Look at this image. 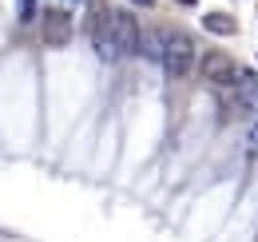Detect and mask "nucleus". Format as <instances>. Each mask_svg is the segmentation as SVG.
Masks as SVG:
<instances>
[{
  "label": "nucleus",
  "mask_w": 258,
  "mask_h": 242,
  "mask_svg": "<svg viewBox=\"0 0 258 242\" xmlns=\"http://www.w3.org/2000/svg\"><path fill=\"white\" fill-rule=\"evenodd\" d=\"M183 4H195V0H183Z\"/></svg>",
  "instance_id": "nucleus-12"
},
{
  "label": "nucleus",
  "mask_w": 258,
  "mask_h": 242,
  "mask_svg": "<svg viewBox=\"0 0 258 242\" xmlns=\"http://www.w3.org/2000/svg\"><path fill=\"white\" fill-rule=\"evenodd\" d=\"M159 52H163V32L139 28V56H147L151 64H159Z\"/></svg>",
  "instance_id": "nucleus-7"
},
{
  "label": "nucleus",
  "mask_w": 258,
  "mask_h": 242,
  "mask_svg": "<svg viewBox=\"0 0 258 242\" xmlns=\"http://www.w3.org/2000/svg\"><path fill=\"white\" fill-rule=\"evenodd\" d=\"M159 64H163V72H167L171 80H183L195 64H199V48H195V40L187 36V32H163Z\"/></svg>",
  "instance_id": "nucleus-2"
},
{
  "label": "nucleus",
  "mask_w": 258,
  "mask_h": 242,
  "mask_svg": "<svg viewBox=\"0 0 258 242\" xmlns=\"http://www.w3.org/2000/svg\"><path fill=\"white\" fill-rule=\"evenodd\" d=\"M131 4H151V0H131Z\"/></svg>",
  "instance_id": "nucleus-11"
},
{
  "label": "nucleus",
  "mask_w": 258,
  "mask_h": 242,
  "mask_svg": "<svg viewBox=\"0 0 258 242\" xmlns=\"http://www.w3.org/2000/svg\"><path fill=\"white\" fill-rule=\"evenodd\" d=\"M111 40H115V56L119 60L139 56V20L131 12H115L111 16Z\"/></svg>",
  "instance_id": "nucleus-3"
},
{
  "label": "nucleus",
  "mask_w": 258,
  "mask_h": 242,
  "mask_svg": "<svg viewBox=\"0 0 258 242\" xmlns=\"http://www.w3.org/2000/svg\"><path fill=\"white\" fill-rule=\"evenodd\" d=\"M234 88H238V103H242V111L258 115V76H254V72H242V68H238V80H234Z\"/></svg>",
  "instance_id": "nucleus-6"
},
{
  "label": "nucleus",
  "mask_w": 258,
  "mask_h": 242,
  "mask_svg": "<svg viewBox=\"0 0 258 242\" xmlns=\"http://www.w3.org/2000/svg\"><path fill=\"white\" fill-rule=\"evenodd\" d=\"M16 12H20V20H32L36 16V0H16Z\"/></svg>",
  "instance_id": "nucleus-10"
},
{
  "label": "nucleus",
  "mask_w": 258,
  "mask_h": 242,
  "mask_svg": "<svg viewBox=\"0 0 258 242\" xmlns=\"http://www.w3.org/2000/svg\"><path fill=\"white\" fill-rule=\"evenodd\" d=\"M203 28L215 32V36H230V32H234V16H230V12H207V16H203Z\"/></svg>",
  "instance_id": "nucleus-8"
},
{
  "label": "nucleus",
  "mask_w": 258,
  "mask_h": 242,
  "mask_svg": "<svg viewBox=\"0 0 258 242\" xmlns=\"http://www.w3.org/2000/svg\"><path fill=\"white\" fill-rule=\"evenodd\" d=\"M111 8L103 4V0H88V12H84V36L92 40V48H96V56L103 64H119L115 56V40H111Z\"/></svg>",
  "instance_id": "nucleus-1"
},
{
  "label": "nucleus",
  "mask_w": 258,
  "mask_h": 242,
  "mask_svg": "<svg viewBox=\"0 0 258 242\" xmlns=\"http://www.w3.org/2000/svg\"><path fill=\"white\" fill-rule=\"evenodd\" d=\"M246 155H258V115L250 123V131H246Z\"/></svg>",
  "instance_id": "nucleus-9"
},
{
  "label": "nucleus",
  "mask_w": 258,
  "mask_h": 242,
  "mask_svg": "<svg viewBox=\"0 0 258 242\" xmlns=\"http://www.w3.org/2000/svg\"><path fill=\"white\" fill-rule=\"evenodd\" d=\"M203 76H207V84H219V88H234V80H238V64L230 60L226 52H207L203 60Z\"/></svg>",
  "instance_id": "nucleus-4"
},
{
  "label": "nucleus",
  "mask_w": 258,
  "mask_h": 242,
  "mask_svg": "<svg viewBox=\"0 0 258 242\" xmlns=\"http://www.w3.org/2000/svg\"><path fill=\"white\" fill-rule=\"evenodd\" d=\"M68 40H72V20H68V12L64 8H48V12H44V44L64 48Z\"/></svg>",
  "instance_id": "nucleus-5"
}]
</instances>
